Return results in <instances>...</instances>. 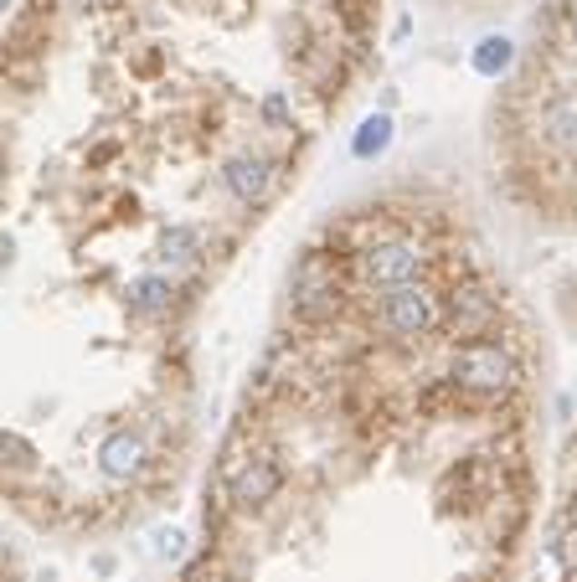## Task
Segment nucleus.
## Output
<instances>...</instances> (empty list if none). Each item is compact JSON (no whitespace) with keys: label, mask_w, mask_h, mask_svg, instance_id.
I'll return each mask as SVG.
<instances>
[{"label":"nucleus","mask_w":577,"mask_h":582,"mask_svg":"<svg viewBox=\"0 0 577 582\" xmlns=\"http://www.w3.org/2000/svg\"><path fill=\"white\" fill-rule=\"evenodd\" d=\"M454 381H465L474 392H505L515 387V361L490 340H469L454 350Z\"/></svg>","instance_id":"1"},{"label":"nucleus","mask_w":577,"mask_h":582,"mask_svg":"<svg viewBox=\"0 0 577 582\" xmlns=\"http://www.w3.org/2000/svg\"><path fill=\"white\" fill-rule=\"evenodd\" d=\"M377 315H382V325L392 335H423L438 310H433L428 289H417V283H397V289H386V294H382V310H377Z\"/></svg>","instance_id":"2"},{"label":"nucleus","mask_w":577,"mask_h":582,"mask_svg":"<svg viewBox=\"0 0 577 582\" xmlns=\"http://www.w3.org/2000/svg\"><path fill=\"white\" fill-rule=\"evenodd\" d=\"M361 273H367L371 283H382V289H397V283H413L417 273V248L413 242H371L367 252H361Z\"/></svg>","instance_id":"3"},{"label":"nucleus","mask_w":577,"mask_h":582,"mask_svg":"<svg viewBox=\"0 0 577 582\" xmlns=\"http://www.w3.org/2000/svg\"><path fill=\"white\" fill-rule=\"evenodd\" d=\"M222 186H227V196L232 202H242V206H258L263 196H269V186H273V165L263 155H232L222 165Z\"/></svg>","instance_id":"4"},{"label":"nucleus","mask_w":577,"mask_h":582,"mask_svg":"<svg viewBox=\"0 0 577 582\" xmlns=\"http://www.w3.org/2000/svg\"><path fill=\"white\" fill-rule=\"evenodd\" d=\"M140 464H144V439L140 433L119 428V433H109V439L98 443V469L109 474V479H129V474H140Z\"/></svg>","instance_id":"5"},{"label":"nucleus","mask_w":577,"mask_h":582,"mask_svg":"<svg viewBox=\"0 0 577 582\" xmlns=\"http://www.w3.org/2000/svg\"><path fill=\"white\" fill-rule=\"evenodd\" d=\"M279 485H284V469H279V459H269V454H258L248 469L232 479V500H242V505H263V500H273L279 495Z\"/></svg>","instance_id":"6"},{"label":"nucleus","mask_w":577,"mask_h":582,"mask_svg":"<svg viewBox=\"0 0 577 582\" xmlns=\"http://www.w3.org/2000/svg\"><path fill=\"white\" fill-rule=\"evenodd\" d=\"M124 294H129V310H134V315H165L176 283H171V273H140V279H129Z\"/></svg>","instance_id":"7"},{"label":"nucleus","mask_w":577,"mask_h":582,"mask_svg":"<svg viewBox=\"0 0 577 582\" xmlns=\"http://www.w3.org/2000/svg\"><path fill=\"white\" fill-rule=\"evenodd\" d=\"M386 144H392V119H386V113H371L367 124L356 129L351 155H356V160H377V155L386 150Z\"/></svg>","instance_id":"8"},{"label":"nucleus","mask_w":577,"mask_h":582,"mask_svg":"<svg viewBox=\"0 0 577 582\" xmlns=\"http://www.w3.org/2000/svg\"><path fill=\"white\" fill-rule=\"evenodd\" d=\"M161 258L176 268L196 263V258H201V232H196V227H171V232L161 237Z\"/></svg>","instance_id":"9"},{"label":"nucleus","mask_w":577,"mask_h":582,"mask_svg":"<svg viewBox=\"0 0 577 582\" xmlns=\"http://www.w3.org/2000/svg\"><path fill=\"white\" fill-rule=\"evenodd\" d=\"M511 42H505V36H484L480 47H474V73H480V78H500V73H505V67H511Z\"/></svg>","instance_id":"10"},{"label":"nucleus","mask_w":577,"mask_h":582,"mask_svg":"<svg viewBox=\"0 0 577 582\" xmlns=\"http://www.w3.org/2000/svg\"><path fill=\"white\" fill-rule=\"evenodd\" d=\"M263 124H269V129H294V109H288L284 94H269V98H263Z\"/></svg>","instance_id":"11"},{"label":"nucleus","mask_w":577,"mask_h":582,"mask_svg":"<svg viewBox=\"0 0 577 582\" xmlns=\"http://www.w3.org/2000/svg\"><path fill=\"white\" fill-rule=\"evenodd\" d=\"M567 26H572V42H577V5L567 11Z\"/></svg>","instance_id":"12"}]
</instances>
